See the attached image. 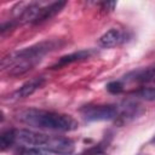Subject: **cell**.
<instances>
[{"instance_id":"3","label":"cell","mask_w":155,"mask_h":155,"mask_svg":"<svg viewBox=\"0 0 155 155\" xmlns=\"http://www.w3.org/2000/svg\"><path fill=\"white\" fill-rule=\"evenodd\" d=\"M81 116L85 121H107L114 120L119 115V107L114 104H101V105H85L80 109Z\"/></svg>"},{"instance_id":"16","label":"cell","mask_w":155,"mask_h":155,"mask_svg":"<svg viewBox=\"0 0 155 155\" xmlns=\"http://www.w3.org/2000/svg\"><path fill=\"white\" fill-rule=\"evenodd\" d=\"M154 81H155V78H154Z\"/></svg>"},{"instance_id":"14","label":"cell","mask_w":155,"mask_h":155,"mask_svg":"<svg viewBox=\"0 0 155 155\" xmlns=\"http://www.w3.org/2000/svg\"><path fill=\"white\" fill-rule=\"evenodd\" d=\"M90 155H105L103 151H94V153H92V154H90Z\"/></svg>"},{"instance_id":"1","label":"cell","mask_w":155,"mask_h":155,"mask_svg":"<svg viewBox=\"0 0 155 155\" xmlns=\"http://www.w3.org/2000/svg\"><path fill=\"white\" fill-rule=\"evenodd\" d=\"M63 45L62 40H45L25 47L19 51H15L5 56L1 61V68L10 76H18L31 70L36 64L41 62L44 56L57 50Z\"/></svg>"},{"instance_id":"2","label":"cell","mask_w":155,"mask_h":155,"mask_svg":"<svg viewBox=\"0 0 155 155\" xmlns=\"http://www.w3.org/2000/svg\"><path fill=\"white\" fill-rule=\"evenodd\" d=\"M17 119L31 127L53 130V131H74L78 128V122L74 117L67 114L41 110L35 108H29L22 110L17 114Z\"/></svg>"},{"instance_id":"9","label":"cell","mask_w":155,"mask_h":155,"mask_svg":"<svg viewBox=\"0 0 155 155\" xmlns=\"http://www.w3.org/2000/svg\"><path fill=\"white\" fill-rule=\"evenodd\" d=\"M16 132H17V130H13V128H10V130H6V131L1 132V136H0V148H1L2 151L8 149L16 142Z\"/></svg>"},{"instance_id":"5","label":"cell","mask_w":155,"mask_h":155,"mask_svg":"<svg viewBox=\"0 0 155 155\" xmlns=\"http://www.w3.org/2000/svg\"><path fill=\"white\" fill-rule=\"evenodd\" d=\"M127 39H128L127 31L119 28H111L98 39V45L104 48H110L126 42Z\"/></svg>"},{"instance_id":"15","label":"cell","mask_w":155,"mask_h":155,"mask_svg":"<svg viewBox=\"0 0 155 155\" xmlns=\"http://www.w3.org/2000/svg\"><path fill=\"white\" fill-rule=\"evenodd\" d=\"M151 143H155V136L153 137V139H151Z\"/></svg>"},{"instance_id":"11","label":"cell","mask_w":155,"mask_h":155,"mask_svg":"<svg viewBox=\"0 0 155 155\" xmlns=\"http://www.w3.org/2000/svg\"><path fill=\"white\" fill-rule=\"evenodd\" d=\"M107 90H108L110 93H113V94H119V93H121V92L124 91V84H122V81H120V80H117V81H111V82H109V84L107 85Z\"/></svg>"},{"instance_id":"10","label":"cell","mask_w":155,"mask_h":155,"mask_svg":"<svg viewBox=\"0 0 155 155\" xmlns=\"http://www.w3.org/2000/svg\"><path fill=\"white\" fill-rule=\"evenodd\" d=\"M134 96L144 101H155V86L140 87L134 92Z\"/></svg>"},{"instance_id":"8","label":"cell","mask_w":155,"mask_h":155,"mask_svg":"<svg viewBox=\"0 0 155 155\" xmlns=\"http://www.w3.org/2000/svg\"><path fill=\"white\" fill-rule=\"evenodd\" d=\"M65 5H67L65 1H54V2H50V4L42 5L41 8H40V11H39V13H38V17H36L34 24H39V23H42L45 21L51 19L57 13H59L61 10Z\"/></svg>"},{"instance_id":"4","label":"cell","mask_w":155,"mask_h":155,"mask_svg":"<svg viewBox=\"0 0 155 155\" xmlns=\"http://www.w3.org/2000/svg\"><path fill=\"white\" fill-rule=\"evenodd\" d=\"M41 149L57 155H70L75 150V144L69 138L47 134L45 142L41 145Z\"/></svg>"},{"instance_id":"12","label":"cell","mask_w":155,"mask_h":155,"mask_svg":"<svg viewBox=\"0 0 155 155\" xmlns=\"http://www.w3.org/2000/svg\"><path fill=\"white\" fill-rule=\"evenodd\" d=\"M21 155H48V153L41 148H28L24 149Z\"/></svg>"},{"instance_id":"13","label":"cell","mask_w":155,"mask_h":155,"mask_svg":"<svg viewBox=\"0 0 155 155\" xmlns=\"http://www.w3.org/2000/svg\"><path fill=\"white\" fill-rule=\"evenodd\" d=\"M102 10H105V11H111L114 8V6L116 5V2H102Z\"/></svg>"},{"instance_id":"6","label":"cell","mask_w":155,"mask_h":155,"mask_svg":"<svg viewBox=\"0 0 155 155\" xmlns=\"http://www.w3.org/2000/svg\"><path fill=\"white\" fill-rule=\"evenodd\" d=\"M94 53H96V50H93V48H85V50H79V51L68 53L65 56H62L51 67V69H59V68H63V67H65L68 64H71V63H75V62H80V61H85V59L92 57Z\"/></svg>"},{"instance_id":"7","label":"cell","mask_w":155,"mask_h":155,"mask_svg":"<svg viewBox=\"0 0 155 155\" xmlns=\"http://www.w3.org/2000/svg\"><path fill=\"white\" fill-rule=\"evenodd\" d=\"M44 84H45V78L44 76H35V78L28 80L27 82H24L17 91H15L12 93L11 97L13 99H21V98L29 97L34 92H36L39 88H41Z\"/></svg>"}]
</instances>
